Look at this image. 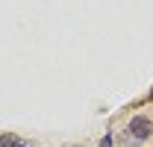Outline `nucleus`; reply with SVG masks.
I'll use <instances>...</instances> for the list:
<instances>
[{"label":"nucleus","instance_id":"nucleus-1","mask_svg":"<svg viewBox=\"0 0 153 147\" xmlns=\"http://www.w3.org/2000/svg\"><path fill=\"white\" fill-rule=\"evenodd\" d=\"M127 138L133 141V144H138V141H147L153 135V121L150 118H144V115H135L133 121H130V127H127Z\"/></svg>","mask_w":153,"mask_h":147},{"label":"nucleus","instance_id":"nucleus-2","mask_svg":"<svg viewBox=\"0 0 153 147\" xmlns=\"http://www.w3.org/2000/svg\"><path fill=\"white\" fill-rule=\"evenodd\" d=\"M0 147H24V141L15 132H0Z\"/></svg>","mask_w":153,"mask_h":147},{"label":"nucleus","instance_id":"nucleus-3","mask_svg":"<svg viewBox=\"0 0 153 147\" xmlns=\"http://www.w3.org/2000/svg\"><path fill=\"white\" fill-rule=\"evenodd\" d=\"M100 147H112V135H106V138L100 141Z\"/></svg>","mask_w":153,"mask_h":147},{"label":"nucleus","instance_id":"nucleus-4","mask_svg":"<svg viewBox=\"0 0 153 147\" xmlns=\"http://www.w3.org/2000/svg\"><path fill=\"white\" fill-rule=\"evenodd\" d=\"M147 97H150V100H153V88H150V94H147Z\"/></svg>","mask_w":153,"mask_h":147},{"label":"nucleus","instance_id":"nucleus-5","mask_svg":"<svg viewBox=\"0 0 153 147\" xmlns=\"http://www.w3.org/2000/svg\"><path fill=\"white\" fill-rule=\"evenodd\" d=\"M71 147H79V144H71Z\"/></svg>","mask_w":153,"mask_h":147}]
</instances>
